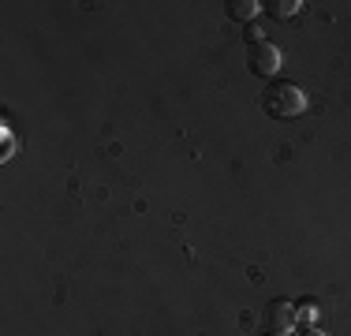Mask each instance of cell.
Listing matches in <instances>:
<instances>
[{
  "label": "cell",
  "instance_id": "277c9868",
  "mask_svg": "<svg viewBox=\"0 0 351 336\" xmlns=\"http://www.w3.org/2000/svg\"><path fill=\"white\" fill-rule=\"evenodd\" d=\"M224 12H228V19H236V23H250L258 12H262V4H258V0H228Z\"/></svg>",
  "mask_w": 351,
  "mask_h": 336
},
{
  "label": "cell",
  "instance_id": "5b68a950",
  "mask_svg": "<svg viewBox=\"0 0 351 336\" xmlns=\"http://www.w3.org/2000/svg\"><path fill=\"white\" fill-rule=\"evenodd\" d=\"M262 8H265V15H273V19H291L303 4H299V0H265Z\"/></svg>",
  "mask_w": 351,
  "mask_h": 336
},
{
  "label": "cell",
  "instance_id": "3957f363",
  "mask_svg": "<svg viewBox=\"0 0 351 336\" xmlns=\"http://www.w3.org/2000/svg\"><path fill=\"white\" fill-rule=\"evenodd\" d=\"M280 67V53L269 45V41H254L247 45V71L254 79H273V71Z\"/></svg>",
  "mask_w": 351,
  "mask_h": 336
},
{
  "label": "cell",
  "instance_id": "6da1fadb",
  "mask_svg": "<svg viewBox=\"0 0 351 336\" xmlns=\"http://www.w3.org/2000/svg\"><path fill=\"white\" fill-rule=\"evenodd\" d=\"M262 108L273 120H291L306 108V94L291 79H269L262 90Z\"/></svg>",
  "mask_w": 351,
  "mask_h": 336
},
{
  "label": "cell",
  "instance_id": "7a4b0ae2",
  "mask_svg": "<svg viewBox=\"0 0 351 336\" xmlns=\"http://www.w3.org/2000/svg\"><path fill=\"white\" fill-rule=\"evenodd\" d=\"M295 329V302L291 299H273L262 310V333L265 336H284Z\"/></svg>",
  "mask_w": 351,
  "mask_h": 336
},
{
  "label": "cell",
  "instance_id": "8992f818",
  "mask_svg": "<svg viewBox=\"0 0 351 336\" xmlns=\"http://www.w3.org/2000/svg\"><path fill=\"white\" fill-rule=\"evenodd\" d=\"M291 336H325L317 325H299V329H291Z\"/></svg>",
  "mask_w": 351,
  "mask_h": 336
}]
</instances>
